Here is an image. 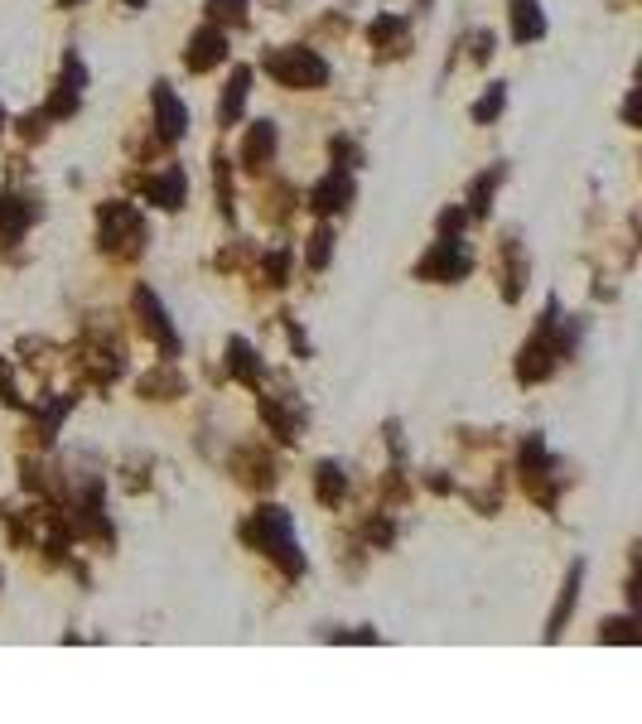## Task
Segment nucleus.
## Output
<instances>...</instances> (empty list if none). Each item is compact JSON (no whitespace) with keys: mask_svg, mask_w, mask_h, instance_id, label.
<instances>
[{"mask_svg":"<svg viewBox=\"0 0 642 724\" xmlns=\"http://www.w3.org/2000/svg\"><path fill=\"white\" fill-rule=\"evenodd\" d=\"M131 305H136V324L145 329V338L165 353L169 362L179 358V334H174V324H169V314H165V305H160V295L150 290V285H136V295H131Z\"/></svg>","mask_w":642,"mask_h":724,"instance_id":"nucleus-5","label":"nucleus"},{"mask_svg":"<svg viewBox=\"0 0 642 724\" xmlns=\"http://www.w3.org/2000/svg\"><path fill=\"white\" fill-rule=\"evenodd\" d=\"M367 44H372L377 58H401L411 49V20L406 15H377L367 25Z\"/></svg>","mask_w":642,"mask_h":724,"instance_id":"nucleus-11","label":"nucleus"},{"mask_svg":"<svg viewBox=\"0 0 642 724\" xmlns=\"http://www.w3.org/2000/svg\"><path fill=\"white\" fill-rule=\"evenodd\" d=\"M507 107V83H493L483 97L474 102V126H488V121H498Z\"/></svg>","mask_w":642,"mask_h":724,"instance_id":"nucleus-26","label":"nucleus"},{"mask_svg":"<svg viewBox=\"0 0 642 724\" xmlns=\"http://www.w3.org/2000/svg\"><path fill=\"white\" fill-rule=\"evenodd\" d=\"M276 126L271 121H256L252 131H247V140H242V169L247 174H266L271 169V160H276Z\"/></svg>","mask_w":642,"mask_h":724,"instance_id":"nucleus-14","label":"nucleus"},{"mask_svg":"<svg viewBox=\"0 0 642 724\" xmlns=\"http://www.w3.org/2000/svg\"><path fill=\"white\" fill-rule=\"evenodd\" d=\"M83 87H87V68L78 54H63V73H58L54 83V97H49V121H63V116L78 112V102H83Z\"/></svg>","mask_w":642,"mask_h":724,"instance_id":"nucleus-7","label":"nucleus"},{"mask_svg":"<svg viewBox=\"0 0 642 724\" xmlns=\"http://www.w3.org/2000/svg\"><path fill=\"white\" fill-rule=\"evenodd\" d=\"M232 474L242 478L247 488H261V493H266V488L276 483V464H271L261 449H242V454L232 459Z\"/></svg>","mask_w":642,"mask_h":724,"instance_id":"nucleus-19","label":"nucleus"},{"mask_svg":"<svg viewBox=\"0 0 642 724\" xmlns=\"http://www.w3.org/2000/svg\"><path fill=\"white\" fill-rule=\"evenodd\" d=\"M68 5H83V0H58V10H68Z\"/></svg>","mask_w":642,"mask_h":724,"instance_id":"nucleus-35","label":"nucleus"},{"mask_svg":"<svg viewBox=\"0 0 642 724\" xmlns=\"http://www.w3.org/2000/svg\"><path fill=\"white\" fill-rule=\"evenodd\" d=\"M0 131H5V107H0Z\"/></svg>","mask_w":642,"mask_h":724,"instance_id":"nucleus-36","label":"nucleus"},{"mask_svg":"<svg viewBox=\"0 0 642 724\" xmlns=\"http://www.w3.org/2000/svg\"><path fill=\"white\" fill-rule=\"evenodd\" d=\"M218 63H227V29H218V25L194 29V39H189V49H184V68H189V73H213Z\"/></svg>","mask_w":642,"mask_h":724,"instance_id":"nucleus-10","label":"nucleus"},{"mask_svg":"<svg viewBox=\"0 0 642 724\" xmlns=\"http://www.w3.org/2000/svg\"><path fill=\"white\" fill-rule=\"evenodd\" d=\"M140 194L150 198L155 208H184V194H189V179H184V169L179 165H165V169H155V174H145L140 179Z\"/></svg>","mask_w":642,"mask_h":724,"instance_id":"nucleus-12","label":"nucleus"},{"mask_svg":"<svg viewBox=\"0 0 642 724\" xmlns=\"http://www.w3.org/2000/svg\"><path fill=\"white\" fill-rule=\"evenodd\" d=\"M334 261V227L319 223L314 232H309V247H305V266L309 271H324Z\"/></svg>","mask_w":642,"mask_h":724,"instance_id":"nucleus-24","label":"nucleus"},{"mask_svg":"<svg viewBox=\"0 0 642 724\" xmlns=\"http://www.w3.org/2000/svg\"><path fill=\"white\" fill-rule=\"evenodd\" d=\"M39 218V198H25L20 189H5L0 194V237L5 242H20Z\"/></svg>","mask_w":642,"mask_h":724,"instance_id":"nucleus-13","label":"nucleus"},{"mask_svg":"<svg viewBox=\"0 0 642 724\" xmlns=\"http://www.w3.org/2000/svg\"><path fill=\"white\" fill-rule=\"evenodd\" d=\"M252 78H256V68H237L232 78H227V87H223V102H218V126H237L242 121V107H247V92H252Z\"/></svg>","mask_w":642,"mask_h":724,"instance_id":"nucleus-15","label":"nucleus"},{"mask_svg":"<svg viewBox=\"0 0 642 724\" xmlns=\"http://www.w3.org/2000/svg\"><path fill=\"white\" fill-rule=\"evenodd\" d=\"M507 179V165H493L488 174H478L474 184H469V218H488V208H493V194H498V184Z\"/></svg>","mask_w":642,"mask_h":724,"instance_id":"nucleus-22","label":"nucleus"},{"mask_svg":"<svg viewBox=\"0 0 642 724\" xmlns=\"http://www.w3.org/2000/svg\"><path fill=\"white\" fill-rule=\"evenodd\" d=\"M150 107H155V136H160V145L184 140V131H189V107L179 102V92H174V87L155 83V92H150Z\"/></svg>","mask_w":642,"mask_h":724,"instance_id":"nucleus-8","label":"nucleus"},{"mask_svg":"<svg viewBox=\"0 0 642 724\" xmlns=\"http://www.w3.org/2000/svg\"><path fill=\"white\" fill-rule=\"evenodd\" d=\"M623 121H628V126L638 121V92H628V102H623Z\"/></svg>","mask_w":642,"mask_h":724,"instance_id":"nucleus-34","label":"nucleus"},{"mask_svg":"<svg viewBox=\"0 0 642 724\" xmlns=\"http://www.w3.org/2000/svg\"><path fill=\"white\" fill-rule=\"evenodd\" d=\"M314 493H319L324 507H338V502L348 498V474H343L338 464H319V469H314Z\"/></svg>","mask_w":642,"mask_h":724,"instance_id":"nucleus-23","label":"nucleus"},{"mask_svg":"<svg viewBox=\"0 0 642 724\" xmlns=\"http://www.w3.org/2000/svg\"><path fill=\"white\" fill-rule=\"evenodd\" d=\"M97 247L116 256V261H131L145 251V218H140L131 203H97Z\"/></svg>","mask_w":642,"mask_h":724,"instance_id":"nucleus-2","label":"nucleus"},{"mask_svg":"<svg viewBox=\"0 0 642 724\" xmlns=\"http://www.w3.org/2000/svg\"><path fill=\"white\" fill-rule=\"evenodd\" d=\"M136 391L145 396V401H169V396H179V391H184V377H179V367L165 358L155 372H140Z\"/></svg>","mask_w":642,"mask_h":724,"instance_id":"nucleus-17","label":"nucleus"},{"mask_svg":"<svg viewBox=\"0 0 642 724\" xmlns=\"http://www.w3.org/2000/svg\"><path fill=\"white\" fill-rule=\"evenodd\" d=\"M469 271H474V251L459 232H440V242L416 261V280H430V285H454Z\"/></svg>","mask_w":642,"mask_h":724,"instance_id":"nucleus-3","label":"nucleus"},{"mask_svg":"<svg viewBox=\"0 0 642 724\" xmlns=\"http://www.w3.org/2000/svg\"><path fill=\"white\" fill-rule=\"evenodd\" d=\"M522 280H527V256L517 247V237H503V300L507 305L522 300Z\"/></svg>","mask_w":642,"mask_h":724,"instance_id":"nucleus-21","label":"nucleus"},{"mask_svg":"<svg viewBox=\"0 0 642 724\" xmlns=\"http://www.w3.org/2000/svg\"><path fill=\"white\" fill-rule=\"evenodd\" d=\"M247 5L252 0H208V25H218V29L247 25Z\"/></svg>","mask_w":642,"mask_h":724,"instance_id":"nucleus-25","label":"nucleus"},{"mask_svg":"<svg viewBox=\"0 0 642 724\" xmlns=\"http://www.w3.org/2000/svg\"><path fill=\"white\" fill-rule=\"evenodd\" d=\"M261 420L271 425V435H276L280 445H295V440L305 435V406H300L295 396H285V401L261 396Z\"/></svg>","mask_w":642,"mask_h":724,"instance_id":"nucleus-9","label":"nucleus"},{"mask_svg":"<svg viewBox=\"0 0 642 724\" xmlns=\"http://www.w3.org/2000/svg\"><path fill=\"white\" fill-rule=\"evenodd\" d=\"M227 377H237L242 387H261V377H266V367L261 358L252 353V343L247 338H227Z\"/></svg>","mask_w":642,"mask_h":724,"instance_id":"nucleus-16","label":"nucleus"},{"mask_svg":"<svg viewBox=\"0 0 642 724\" xmlns=\"http://www.w3.org/2000/svg\"><path fill=\"white\" fill-rule=\"evenodd\" d=\"M237 536L252 551H261L266 560H276L280 575H290V580L305 575V556H300V541H295V527H290L285 507H256V512H247V522L237 527Z\"/></svg>","mask_w":642,"mask_h":724,"instance_id":"nucleus-1","label":"nucleus"},{"mask_svg":"<svg viewBox=\"0 0 642 724\" xmlns=\"http://www.w3.org/2000/svg\"><path fill=\"white\" fill-rule=\"evenodd\" d=\"M290 256H295L290 247L266 251V261H261V266H266V285H271V290H280V285L290 280Z\"/></svg>","mask_w":642,"mask_h":724,"instance_id":"nucleus-28","label":"nucleus"},{"mask_svg":"<svg viewBox=\"0 0 642 724\" xmlns=\"http://www.w3.org/2000/svg\"><path fill=\"white\" fill-rule=\"evenodd\" d=\"M599 638H609V642H638V633H633V618H609Z\"/></svg>","mask_w":642,"mask_h":724,"instance_id":"nucleus-31","label":"nucleus"},{"mask_svg":"<svg viewBox=\"0 0 642 724\" xmlns=\"http://www.w3.org/2000/svg\"><path fill=\"white\" fill-rule=\"evenodd\" d=\"M580 580H585V560H575V565H570V580L560 585V599H556V609H551V623H546V642H556L560 628H565V618L575 613V599H580Z\"/></svg>","mask_w":642,"mask_h":724,"instance_id":"nucleus-18","label":"nucleus"},{"mask_svg":"<svg viewBox=\"0 0 642 724\" xmlns=\"http://www.w3.org/2000/svg\"><path fill=\"white\" fill-rule=\"evenodd\" d=\"M0 401H5V406H20V391H15V377H10L5 358H0Z\"/></svg>","mask_w":642,"mask_h":724,"instance_id":"nucleus-33","label":"nucleus"},{"mask_svg":"<svg viewBox=\"0 0 642 724\" xmlns=\"http://www.w3.org/2000/svg\"><path fill=\"white\" fill-rule=\"evenodd\" d=\"M329 155H334L338 169H358V165H363V145H358V140H348V136L329 140Z\"/></svg>","mask_w":642,"mask_h":724,"instance_id":"nucleus-29","label":"nucleus"},{"mask_svg":"<svg viewBox=\"0 0 642 724\" xmlns=\"http://www.w3.org/2000/svg\"><path fill=\"white\" fill-rule=\"evenodd\" d=\"M15 136L25 140V145H39V140L49 136V112H29L15 121Z\"/></svg>","mask_w":642,"mask_h":724,"instance_id":"nucleus-30","label":"nucleus"},{"mask_svg":"<svg viewBox=\"0 0 642 724\" xmlns=\"http://www.w3.org/2000/svg\"><path fill=\"white\" fill-rule=\"evenodd\" d=\"M261 68L276 78L280 87H324L329 83V63L305 49V44H290V49H271L261 58Z\"/></svg>","mask_w":642,"mask_h":724,"instance_id":"nucleus-4","label":"nucleus"},{"mask_svg":"<svg viewBox=\"0 0 642 724\" xmlns=\"http://www.w3.org/2000/svg\"><path fill=\"white\" fill-rule=\"evenodd\" d=\"M512 39H517V44L546 39V15H541L536 0H512Z\"/></svg>","mask_w":642,"mask_h":724,"instance_id":"nucleus-20","label":"nucleus"},{"mask_svg":"<svg viewBox=\"0 0 642 724\" xmlns=\"http://www.w3.org/2000/svg\"><path fill=\"white\" fill-rule=\"evenodd\" d=\"M493 44H498V39H493V29H478V34H474V54H469V58H474V63H488V58L498 54Z\"/></svg>","mask_w":642,"mask_h":724,"instance_id":"nucleus-32","label":"nucleus"},{"mask_svg":"<svg viewBox=\"0 0 642 724\" xmlns=\"http://www.w3.org/2000/svg\"><path fill=\"white\" fill-rule=\"evenodd\" d=\"M213 194H218V203H223L227 223H237V208H232V165H227L223 155H213Z\"/></svg>","mask_w":642,"mask_h":724,"instance_id":"nucleus-27","label":"nucleus"},{"mask_svg":"<svg viewBox=\"0 0 642 724\" xmlns=\"http://www.w3.org/2000/svg\"><path fill=\"white\" fill-rule=\"evenodd\" d=\"M353 198H358V184H353V169H329L319 184H314V194H309V208L329 223V218H338V213H348L353 208Z\"/></svg>","mask_w":642,"mask_h":724,"instance_id":"nucleus-6","label":"nucleus"}]
</instances>
